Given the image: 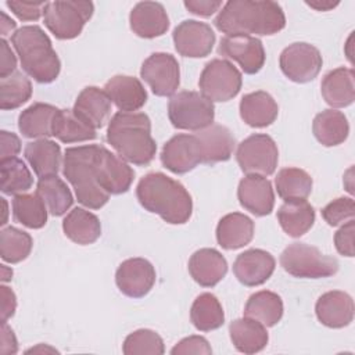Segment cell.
I'll return each instance as SVG.
<instances>
[{
  "instance_id": "obj_32",
  "label": "cell",
  "mask_w": 355,
  "mask_h": 355,
  "mask_svg": "<svg viewBox=\"0 0 355 355\" xmlns=\"http://www.w3.org/2000/svg\"><path fill=\"white\" fill-rule=\"evenodd\" d=\"M64 234L80 245L93 244L101 234L100 219L83 208H73L62 220Z\"/></svg>"
},
{
  "instance_id": "obj_30",
  "label": "cell",
  "mask_w": 355,
  "mask_h": 355,
  "mask_svg": "<svg viewBox=\"0 0 355 355\" xmlns=\"http://www.w3.org/2000/svg\"><path fill=\"white\" fill-rule=\"evenodd\" d=\"M58 108L51 104L33 103L18 116V129L28 139L53 136V121Z\"/></svg>"
},
{
  "instance_id": "obj_33",
  "label": "cell",
  "mask_w": 355,
  "mask_h": 355,
  "mask_svg": "<svg viewBox=\"0 0 355 355\" xmlns=\"http://www.w3.org/2000/svg\"><path fill=\"white\" fill-rule=\"evenodd\" d=\"M312 132L320 144L324 147H333L347 140L349 123L344 112L333 108L324 110L313 118Z\"/></svg>"
},
{
  "instance_id": "obj_3",
  "label": "cell",
  "mask_w": 355,
  "mask_h": 355,
  "mask_svg": "<svg viewBox=\"0 0 355 355\" xmlns=\"http://www.w3.org/2000/svg\"><path fill=\"white\" fill-rule=\"evenodd\" d=\"M107 141L118 155L133 165H148L157 151L151 121L144 112H116L107 129Z\"/></svg>"
},
{
  "instance_id": "obj_13",
  "label": "cell",
  "mask_w": 355,
  "mask_h": 355,
  "mask_svg": "<svg viewBox=\"0 0 355 355\" xmlns=\"http://www.w3.org/2000/svg\"><path fill=\"white\" fill-rule=\"evenodd\" d=\"M94 169L100 186L111 194L126 193L135 179L133 169L121 157L97 144Z\"/></svg>"
},
{
  "instance_id": "obj_58",
  "label": "cell",
  "mask_w": 355,
  "mask_h": 355,
  "mask_svg": "<svg viewBox=\"0 0 355 355\" xmlns=\"http://www.w3.org/2000/svg\"><path fill=\"white\" fill-rule=\"evenodd\" d=\"M0 200H1V204H3V205H4V209H3V214H4V218H3V220H1V222H0V225H1V226H4V225H6V223H7V214H8V212H7V201H6V200H4V198H0Z\"/></svg>"
},
{
  "instance_id": "obj_18",
  "label": "cell",
  "mask_w": 355,
  "mask_h": 355,
  "mask_svg": "<svg viewBox=\"0 0 355 355\" xmlns=\"http://www.w3.org/2000/svg\"><path fill=\"white\" fill-rule=\"evenodd\" d=\"M275 266L276 261L270 252L251 248L237 255L233 262V273L241 284L255 287L263 284L272 276Z\"/></svg>"
},
{
  "instance_id": "obj_26",
  "label": "cell",
  "mask_w": 355,
  "mask_h": 355,
  "mask_svg": "<svg viewBox=\"0 0 355 355\" xmlns=\"http://www.w3.org/2000/svg\"><path fill=\"white\" fill-rule=\"evenodd\" d=\"M324 101L333 108H344L355 100L354 71L351 68L338 67L327 72L320 85Z\"/></svg>"
},
{
  "instance_id": "obj_16",
  "label": "cell",
  "mask_w": 355,
  "mask_h": 355,
  "mask_svg": "<svg viewBox=\"0 0 355 355\" xmlns=\"http://www.w3.org/2000/svg\"><path fill=\"white\" fill-rule=\"evenodd\" d=\"M116 287L130 298L147 295L155 284V269L144 258L125 259L115 273Z\"/></svg>"
},
{
  "instance_id": "obj_2",
  "label": "cell",
  "mask_w": 355,
  "mask_h": 355,
  "mask_svg": "<svg viewBox=\"0 0 355 355\" xmlns=\"http://www.w3.org/2000/svg\"><path fill=\"white\" fill-rule=\"evenodd\" d=\"M136 196L144 209L159 215L166 223L183 225L191 216V196L180 182L162 172H151L141 178Z\"/></svg>"
},
{
  "instance_id": "obj_35",
  "label": "cell",
  "mask_w": 355,
  "mask_h": 355,
  "mask_svg": "<svg viewBox=\"0 0 355 355\" xmlns=\"http://www.w3.org/2000/svg\"><path fill=\"white\" fill-rule=\"evenodd\" d=\"M244 316L261 322L266 327L277 324L283 316V301L273 291L262 290L254 293L247 300Z\"/></svg>"
},
{
  "instance_id": "obj_42",
  "label": "cell",
  "mask_w": 355,
  "mask_h": 355,
  "mask_svg": "<svg viewBox=\"0 0 355 355\" xmlns=\"http://www.w3.org/2000/svg\"><path fill=\"white\" fill-rule=\"evenodd\" d=\"M33 247L29 233L17 227H3L0 232V255L8 263H18L28 258Z\"/></svg>"
},
{
  "instance_id": "obj_9",
  "label": "cell",
  "mask_w": 355,
  "mask_h": 355,
  "mask_svg": "<svg viewBox=\"0 0 355 355\" xmlns=\"http://www.w3.org/2000/svg\"><path fill=\"white\" fill-rule=\"evenodd\" d=\"M241 83V73L230 61L215 58L205 64L200 75L198 87L209 101L223 103L239 94Z\"/></svg>"
},
{
  "instance_id": "obj_28",
  "label": "cell",
  "mask_w": 355,
  "mask_h": 355,
  "mask_svg": "<svg viewBox=\"0 0 355 355\" xmlns=\"http://www.w3.org/2000/svg\"><path fill=\"white\" fill-rule=\"evenodd\" d=\"M254 237V222L244 214L232 212L220 218L216 226L218 244L225 250L247 245Z\"/></svg>"
},
{
  "instance_id": "obj_29",
  "label": "cell",
  "mask_w": 355,
  "mask_h": 355,
  "mask_svg": "<svg viewBox=\"0 0 355 355\" xmlns=\"http://www.w3.org/2000/svg\"><path fill=\"white\" fill-rule=\"evenodd\" d=\"M229 333L234 348L243 354L262 351L269 340L266 326L247 316L233 320L229 326Z\"/></svg>"
},
{
  "instance_id": "obj_50",
  "label": "cell",
  "mask_w": 355,
  "mask_h": 355,
  "mask_svg": "<svg viewBox=\"0 0 355 355\" xmlns=\"http://www.w3.org/2000/svg\"><path fill=\"white\" fill-rule=\"evenodd\" d=\"M0 143H1L0 161L7 159V158H14L21 151V140L12 132L1 130L0 132Z\"/></svg>"
},
{
  "instance_id": "obj_5",
  "label": "cell",
  "mask_w": 355,
  "mask_h": 355,
  "mask_svg": "<svg viewBox=\"0 0 355 355\" xmlns=\"http://www.w3.org/2000/svg\"><path fill=\"white\" fill-rule=\"evenodd\" d=\"M96 150L97 144L68 147L62 162V175L72 184L78 202L90 209H100L110 200V194L97 180Z\"/></svg>"
},
{
  "instance_id": "obj_40",
  "label": "cell",
  "mask_w": 355,
  "mask_h": 355,
  "mask_svg": "<svg viewBox=\"0 0 355 355\" xmlns=\"http://www.w3.org/2000/svg\"><path fill=\"white\" fill-rule=\"evenodd\" d=\"M47 208L40 197L35 194H17L12 198L14 220L29 227L40 229L47 222Z\"/></svg>"
},
{
  "instance_id": "obj_17",
  "label": "cell",
  "mask_w": 355,
  "mask_h": 355,
  "mask_svg": "<svg viewBox=\"0 0 355 355\" xmlns=\"http://www.w3.org/2000/svg\"><path fill=\"white\" fill-rule=\"evenodd\" d=\"M161 162L176 175L193 171L201 164V153L196 135L179 133L171 137L162 147Z\"/></svg>"
},
{
  "instance_id": "obj_14",
  "label": "cell",
  "mask_w": 355,
  "mask_h": 355,
  "mask_svg": "<svg viewBox=\"0 0 355 355\" xmlns=\"http://www.w3.org/2000/svg\"><path fill=\"white\" fill-rule=\"evenodd\" d=\"M218 54L236 61L244 73L254 75L265 64V49L262 42L255 36L232 35L220 39Z\"/></svg>"
},
{
  "instance_id": "obj_48",
  "label": "cell",
  "mask_w": 355,
  "mask_h": 355,
  "mask_svg": "<svg viewBox=\"0 0 355 355\" xmlns=\"http://www.w3.org/2000/svg\"><path fill=\"white\" fill-rule=\"evenodd\" d=\"M354 233L355 222L351 219L345 222L334 234L336 250L344 257H354Z\"/></svg>"
},
{
  "instance_id": "obj_6",
  "label": "cell",
  "mask_w": 355,
  "mask_h": 355,
  "mask_svg": "<svg viewBox=\"0 0 355 355\" xmlns=\"http://www.w3.org/2000/svg\"><path fill=\"white\" fill-rule=\"evenodd\" d=\"M280 265L288 275L302 279L329 277L338 270L336 258L305 243H293L286 247L280 255Z\"/></svg>"
},
{
  "instance_id": "obj_27",
  "label": "cell",
  "mask_w": 355,
  "mask_h": 355,
  "mask_svg": "<svg viewBox=\"0 0 355 355\" xmlns=\"http://www.w3.org/2000/svg\"><path fill=\"white\" fill-rule=\"evenodd\" d=\"M277 114V103L263 90L248 93L240 101V116L248 126L266 128L276 121Z\"/></svg>"
},
{
  "instance_id": "obj_41",
  "label": "cell",
  "mask_w": 355,
  "mask_h": 355,
  "mask_svg": "<svg viewBox=\"0 0 355 355\" xmlns=\"http://www.w3.org/2000/svg\"><path fill=\"white\" fill-rule=\"evenodd\" d=\"M1 191L17 196L28 191L33 184V178L25 162L17 157L0 161Z\"/></svg>"
},
{
  "instance_id": "obj_15",
  "label": "cell",
  "mask_w": 355,
  "mask_h": 355,
  "mask_svg": "<svg viewBox=\"0 0 355 355\" xmlns=\"http://www.w3.org/2000/svg\"><path fill=\"white\" fill-rule=\"evenodd\" d=\"M176 51L183 57L201 58L207 57L215 44V33L212 28L196 19L180 22L172 33Z\"/></svg>"
},
{
  "instance_id": "obj_12",
  "label": "cell",
  "mask_w": 355,
  "mask_h": 355,
  "mask_svg": "<svg viewBox=\"0 0 355 355\" xmlns=\"http://www.w3.org/2000/svg\"><path fill=\"white\" fill-rule=\"evenodd\" d=\"M140 76L155 96L169 97L180 83L179 62L169 53H153L141 64Z\"/></svg>"
},
{
  "instance_id": "obj_24",
  "label": "cell",
  "mask_w": 355,
  "mask_h": 355,
  "mask_svg": "<svg viewBox=\"0 0 355 355\" xmlns=\"http://www.w3.org/2000/svg\"><path fill=\"white\" fill-rule=\"evenodd\" d=\"M103 90L122 112H135L147 101V92L135 76L115 75L104 85Z\"/></svg>"
},
{
  "instance_id": "obj_39",
  "label": "cell",
  "mask_w": 355,
  "mask_h": 355,
  "mask_svg": "<svg viewBox=\"0 0 355 355\" xmlns=\"http://www.w3.org/2000/svg\"><path fill=\"white\" fill-rule=\"evenodd\" d=\"M276 190L280 198L288 200H306L312 191V178L300 168H283L277 172L275 179Z\"/></svg>"
},
{
  "instance_id": "obj_21",
  "label": "cell",
  "mask_w": 355,
  "mask_h": 355,
  "mask_svg": "<svg viewBox=\"0 0 355 355\" xmlns=\"http://www.w3.org/2000/svg\"><path fill=\"white\" fill-rule=\"evenodd\" d=\"M129 24L133 33L143 39L162 36L169 28V18L161 3L140 1L129 15Z\"/></svg>"
},
{
  "instance_id": "obj_51",
  "label": "cell",
  "mask_w": 355,
  "mask_h": 355,
  "mask_svg": "<svg viewBox=\"0 0 355 355\" xmlns=\"http://www.w3.org/2000/svg\"><path fill=\"white\" fill-rule=\"evenodd\" d=\"M0 79H4L15 72L17 68V57L14 55L11 47L6 42V39L0 40Z\"/></svg>"
},
{
  "instance_id": "obj_45",
  "label": "cell",
  "mask_w": 355,
  "mask_h": 355,
  "mask_svg": "<svg viewBox=\"0 0 355 355\" xmlns=\"http://www.w3.org/2000/svg\"><path fill=\"white\" fill-rule=\"evenodd\" d=\"M322 216L330 226L344 225L345 222L354 219L355 202L351 197L336 198L322 209Z\"/></svg>"
},
{
  "instance_id": "obj_10",
  "label": "cell",
  "mask_w": 355,
  "mask_h": 355,
  "mask_svg": "<svg viewBox=\"0 0 355 355\" xmlns=\"http://www.w3.org/2000/svg\"><path fill=\"white\" fill-rule=\"evenodd\" d=\"M236 159L244 173L266 178L277 166L279 150L269 135L254 133L237 146Z\"/></svg>"
},
{
  "instance_id": "obj_57",
  "label": "cell",
  "mask_w": 355,
  "mask_h": 355,
  "mask_svg": "<svg viewBox=\"0 0 355 355\" xmlns=\"http://www.w3.org/2000/svg\"><path fill=\"white\" fill-rule=\"evenodd\" d=\"M12 277V270L8 269L6 265H1V280L8 282Z\"/></svg>"
},
{
  "instance_id": "obj_49",
  "label": "cell",
  "mask_w": 355,
  "mask_h": 355,
  "mask_svg": "<svg viewBox=\"0 0 355 355\" xmlns=\"http://www.w3.org/2000/svg\"><path fill=\"white\" fill-rule=\"evenodd\" d=\"M184 7L194 15L211 17L216 11H220L223 3L219 0H186Z\"/></svg>"
},
{
  "instance_id": "obj_31",
  "label": "cell",
  "mask_w": 355,
  "mask_h": 355,
  "mask_svg": "<svg viewBox=\"0 0 355 355\" xmlns=\"http://www.w3.org/2000/svg\"><path fill=\"white\" fill-rule=\"evenodd\" d=\"M24 155L39 178L57 175L61 166V147L49 139L29 141Z\"/></svg>"
},
{
  "instance_id": "obj_36",
  "label": "cell",
  "mask_w": 355,
  "mask_h": 355,
  "mask_svg": "<svg viewBox=\"0 0 355 355\" xmlns=\"http://www.w3.org/2000/svg\"><path fill=\"white\" fill-rule=\"evenodd\" d=\"M36 194L44 202L47 211L54 216L64 215L73 202L71 190L57 175L40 178L36 184Z\"/></svg>"
},
{
  "instance_id": "obj_7",
  "label": "cell",
  "mask_w": 355,
  "mask_h": 355,
  "mask_svg": "<svg viewBox=\"0 0 355 355\" xmlns=\"http://www.w3.org/2000/svg\"><path fill=\"white\" fill-rule=\"evenodd\" d=\"M93 11L94 6L92 1H47L43 11L44 25L60 40L75 39L92 18Z\"/></svg>"
},
{
  "instance_id": "obj_46",
  "label": "cell",
  "mask_w": 355,
  "mask_h": 355,
  "mask_svg": "<svg viewBox=\"0 0 355 355\" xmlns=\"http://www.w3.org/2000/svg\"><path fill=\"white\" fill-rule=\"evenodd\" d=\"M47 1H18L8 0L6 6L21 19V21H37L46 7Z\"/></svg>"
},
{
  "instance_id": "obj_44",
  "label": "cell",
  "mask_w": 355,
  "mask_h": 355,
  "mask_svg": "<svg viewBox=\"0 0 355 355\" xmlns=\"http://www.w3.org/2000/svg\"><path fill=\"white\" fill-rule=\"evenodd\" d=\"M122 351L125 355H161L164 354L165 347L161 336L157 331L150 329H139L125 338Z\"/></svg>"
},
{
  "instance_id": "obj_1",
  "label": "cell",
  "mask_w": 355,
  "mask_h": 355,
  "mask_svg": "<svg viewBox=\"0 0 355 355\" xmlns=\"http://www.w3.org/2000/svg\"><path fill=\"white\" fill-rule=\"evenodd\" d=\"M214 24L226 36H270L286 26V17L276 1L232 0L223 4Z\"/></svg>"
},
{
  "instance_id": "obj_4",
  "label": "cell",
  "mask_w": 355,
  "mask_h": 355,
  "mask_svg": "<svg viewBox=\"0 0 355 355\" xmlns=\"http://www.w3.org/2000/svg\"><path fill=\"white\" fill-rule=\"evenodd\" d=\"M11 43L19 57L22 69L39 83L54 82L61 62L50 37L37 25H26L11 35Z\"/></svg>"
},
{
  "instance_id": "obj_25",
  "label": "cell",
  "mask_w": 355,
  "mask_h": 355,
  "mask_svg": "<svg viewBox=\"0 0 355 355\" xmlns=\"http://www.w3.org/2000/svg\"><path fill=\"white\" fill-rule=\"evenodd\" d=\"M189 272L202 287L216 286L227 272L225 257L215 248H200L189 259Z\"/></svg>"
},
{
  "instance_id": "obj_23",
  "label": "cell",
  "mask_w": 355,
  "mask_h": 355,
  "mask_svg": "<svg viewBox=\"0 0 355 355\" xmlns=\"http://www.w3.org/2000/svg\"><path fill=\"white\" fill-rule=\"evenodd\" d=\"M198 140L201 164H216L227 161L234 150L236 139L223 125H211L196 133Z\"/></svg>"
},
{
  "instance_id": "obj_22",
  "label": "cell",
  "mask_w": 355,
  "mask_h": 355,
  "mask_svg": "<svg viewBox=\"0 0 355 355\" xmlns=\"http://www.w3.org/2000/svg\"><path fill=\"white\" fill-rule=\"evenodd\" d=\"M72 111L90 128L100 129L111 115V100L104 90L87 86L78 94Z\"/></svg>"
},
{
  "instance_id": "obj_34",
  "label": "cell",
  "mask_w": 355,
  "mask_h": 355,
  "mask_svg": "<svg viewBox=\"0 0 355 355\" xmlns=\"http://www.w3.org/2000/svg\"><path fill=\"white\" fill-rule=\"evenodd\" d=\"M282 229L291 237L304 236L315 222V209L306 200H288L277 211Z\"/></svg>"
},
{
  "instance_id": "obj_43",
  "label": "cell",
  "mask_w": 355,
  "mask_h": 355,
  "mask_svg": "<svg viewBox=\"0 0 355 355\" xmlns=\"http://www.w3.org/2000/svg\"><path fill=\"white\" fill-rule=\"evenodd\" d=\"M0 107L1 110H15L25 104L32 96V83L21 71L0 79Z\"/></svg>"
},
{
  "instance_id": "obj_53",
  "label": "cell",
  "mask_w": 355,
  "mask_h": 355,
  "mask_svg": "<svg viewBox=\"0 0 355 355\" xmlns=\"http://www.w3.org/2000/svg\"><path fill=\"white\" fill-rule=\"evenodd\" d=\"M18 351L17 338L14 336L12 329L7 324V322H1V347L0 352L3 355H11Z\"/></svg>"
},
{
  "instance_id": "obj_20",
  "label": "cell",
  "mask_w": 355,
  "mask_h": 355,
  "mask_svg": "<svg viewBox=\"0 0 355 355\" xmlns=\"http://www.w3.org/2000/svg\"><path fill=\"white\" fill-rule=\"evenodd\" d=\"M354 300L349 294L331 290L322 294L315 305L318 320L330 329H343L354 320Z\"/></svg>"
},
{
  "instance_id": "obj_54",
  "label": "cell",
  "mask_w": 355,
  "mask_h": 355,
  "mask_svg": "<svg viewBox=\"0 0 355 355\" xmlns=\"http://www.w3.org/2000/svg\"><path fill=\"white\" fill-rule=\"evenodd\" d=\"M306 4L318 11H329L334 7L338 6V1L337 3H333V1H320V0H316V1H306Z\"/></svg>"
},
{
  "instance_id": "obj_8",
  "label": "cell",
  "mask_w": 355,
  "mask_h": 355,
  "mask_svg": "<svg viewBox=\"0 0 355 355\" xmlns=\"http://www.w3.org/2000/svg\"><path fill=\"white\" fill-rule=\"evenodd\" d=\"M168 116L176 129L198 132L212 125L215 107L197 92H180L171 97Z\"/></svg>"
},
{
  "instance_id": "obj_56",
  "label": "cell",
  "mask_w": 355,
  "mask_h": 355,
  "mask_svg": "<svg viewBox=\"0 0 355 355\" xmlns=\"http://www.w3.org/2000/svg\"><path fill=\"white\" fill-rule=\"evenodd\" d=\"M31 352H57V349L49 347V345H44V344H39L37 347L35 348H31L26 351V354H31Z\"/></svg>"
},
{
  "instance_id": "obj_47",
  "label": "cell",
  "mask_w": 355,
  "mask_h": 355,
  "mask_svg": "<svg viewBox=\"0 0 355 355\" xmlns=\"http://www.w3.org/2000/svg\"><path fill=\"white\" fill-rule=\"evenodd\" d=\"M172 355H187V354H204L209 355L212 354V348L207 338L201 336H189L183 340H180L172 349Z\"/></svg>"
},
{
  "instance_id": "obj_11",
  "label": "cell",
  "mask_w": 355,
  "mask_h": 355,
  "mask_svg": "<svg viewBox=\"0 0 355 355\" xmlns=\"http://www.w3.org/2000/svg\"><path fill=\"white\" fill-rule=\"evenodd\" d=\"M280 69L286 78L295 83L313 80L322 69L323 58L320 51L305 42L288 44L280 54Z\"/></svg>"
},
{
  "instance_id": "obj_55",
  "label": "cell",
  "mask_w": 355,
  "mask_h": 355,
  "mask_svg": "<svg viewBox=\"0 0 355 355\" xmlns=\"http://www.w3.org/2000/svg\"><path fill=\"white\" fill-rule=\"evenodd\" d=\"M17 26V24L7 17L6 12H1V22H0V29H1V35L6 36L8 35L14 28Z\"/></svg>"
},
{
  "instance_id": "obj_19",
  "label": "cell",
  "mask_w": 355,
  "mask_h": 355,
  "mask_svg": "<svg viewBox=\"0 0 355 355\" xmlns=\"http://www.w3.org/2000/svg\"><path fill=\"white\" fill-rule=\"evenodd\" d=\"M237 198L240 205L255 216L269 215L275 207L272 183L259 175H247L240 180Z\"/></svg>"
},
{
  "instance_id": "obj_52",
  "label": "cell",
  "mask_w": 355,
  "mask_h": 355,
  "mask_svg": "<svg viewBox=\"0 0 355 355\" xmlns=\"http://www.w3.org/2000/svg\"><path fill=\"white\" fill-rule=\"evenodd\" d=\"M1 295V322H7L17 309V297L11 288L7 286H0Z\"/></svg>"
},
{
  "instance_id": "obj_37",
  "label": "cell",
  "mask_w": 355,
  "mask_h": 355,
  "mask_svg": "<svg viewBox=\"0 0 355 355\" xmlns=\"http://www.w3.org/2000/svg\"><path fill=\"white\" fill-rule=\"evenodd\" d=\"M190 320L200 331L219 329L225 322V313L219 300L211 293L200 294L191 305Z\"/></svg>"
},
{
  "instance_id": "obj_38",
  "label": "cell",
  "mask_w": 355,
  "mask_h": 355,
  "mask_svg": "<svg viewBox=\"0 0 355 355\" xmlns=\"http://www.w3.org/2000/svg\"><path fill=\"white\" fill-rule=\"evenodd\" d=\"M53 136L62 143H79L96 139V129L80 121L72 110L57 111L53 121Z\"/></svg>"
}]
</instances>
